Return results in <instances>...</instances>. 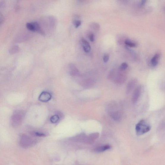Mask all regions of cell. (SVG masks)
<instances>
[{"label": "cell", "mask_w": 165, "mask_h": 165, "mask_svg": "<svg viewBox=\"0 0 165 165\" xmlns=\"http://www.w3.org/2000/svg\"><path fill=\"white\" fill-rule=\"evenodd\" d=\"M19 50V47L18 46H14L10 49L9 53L14 54L17 53Z\"/></svg>", "instance_id": "cell-18"}, {"label": "cell", "mask_w": 165, "mask_h": 165, "mask_svg": "<svg viewBox=\"0 0 165 165\" xmlns=\"http://www.w3.org/2000/svg\"><path fill=\"white\" fill-rule=\"evenodd\" d=\"M32 134V135L36 137H44L46 136L45 134L38 132H33Z\"/></svg>", "instance_id": "cell-21"}, {"label": "cell", "mask_w": 165, "mask_h": 165, "mask_svg": "<svg viewBox=\"0 0 165 165\" xmlns=\"http://www.w3.org/2000/svg\"><path fill=\"white\" fill-rule=\"evenodd\" d=\"M81 43L82 48L86 53H88L91 50V47L88 41L84 38L81 40Z\"/></svg>", "instance_id": "cell-13"}, {"label": "cell", "mask_w": 165, "mask_h": 165, "mask_svg": "<svg viewBox=\"0 0 165 165\" xmlns=\"http://www.w3.org/2000/svg\"><path fill=\"white\" fill-rule=\"evenodd\" d=\"M137 82V80L136 79H134L128 82L126 88V92L127 94H129L132 91L136 85Z\"/></svg>", "instance_id": "cell-11"}, {"label": "cell", "mask_w": 165, "mask_h": 165, "mask_svg": "<svg viewBox=\"0 0 165 165\" xmlns=\"http://www.w3.org/2000/svg\"><path fill=\"white\" fill-rule=\"evenodd\" d=\"M89 39L92 42H93L95 40V36L92 33H90L88 35Z\"/></svg>", "instance_id": "cell-24"}, {"label": "cell", "mask_w": 165, "mask_h": 165, "mask_svg": "<svg viewBox=\"0 0 165 165\" xmlns=\"http://www.w3.org/2000/svg\"><path fill=\"white\" fill-rule=\"evenodd\" d=\"M88 136L84 133H81L72 138V140L74 141L86 144Z\"/></svg>", "instance_id": "cell-9"}, {"label": "cell", "mask_w": 165, "mask_h": 165, "mask_svg": "<svg viewBox=\"0 0 165 165\" xmlns=\"http://www.w3.org/2000/svg\"><path fill=\"white\" fill-rule=\"evenodd\" d=\"M23 111L17 110L15 111L12 116V121L13 126H18L20 124L24 117Z\"/></svg>", "instance_id": "cell-3"}, {"label": "cell", "mask_w": 165, "mask_h": 165, "mask_svg": "<svg viewBox=\"0 0 165 165\" xmlns=\"http://www.w3.org/2000/svg\"><path fill=\"white\" fill-rule=\"evenodd\" d=\"M111 148V146L109 145H104L96 148L93 151L96 153H102L110 149Z\"/></svg>", "instance_id": "cell-14"}, {"label": "cell", "mask_w": 165, "mask_h": 165, "mask_svg": "<svg viewBox=\"0 0 165 165\" xmlns=\"http://www.w3.org/2000/svg\"><path fill=\"white\" fill-rule=\"evenodd\" d=\"M51 95L49 92L43 91L39 95V100L41 102H46L49 101L51 99Z\"/></svg>", "instance_id": "cell-8"}, {"label": "cell", "mask_w": 165, "mask_h": 165, "mask_svg": "<svg viewBox=\"0 0 165 165\" xmlns=\"http://www.w3.org/2000/svg\"><path fill=\"white\" fill-rule=\"evenodd\" d=\"M125 43L127 46L131 47H136L137 46V44L135 42L128 39L125 40Z\"/></svg>", "instance_id": "cell-17"}, {"label": "cell", "mask_w": 165, "mask_h": 165, "mask_svg": "<svg viewBox=\"0 0 165 165\" xmlns=\"http://www.w3.org/2000/svg\"><path fill=\"white\" fill-rule=\"evenodd\" d=\"M120 72H116L115 74V71L114 74V76L112 80L115 82L116 83L118 84H122L124 82L126 79V76L124 73L121 72L122 71Z\"/></svg>", "instance_id": "cell-6"}, {"label": "cell", "mask_w": 165, "mask_h": 165, "mask_svg": "<svg viewBox=\"0 0 165 165\" xmlns=\"http://www.w3.org/2000/svg\"><path fill=\"white\" fill-rule=\"evenodd\" d=\"M73 24L76 28L79 27L81 24V22L79 20H75L74 21Z\"/></svg>", "instance_id": "cell-22"}, {"label": "cell", "mask_w": 165, "mask_h": 165, "mask_svg": "<svg viewBox=\"0 0 165 165\" xmlns=\"http://www.w3.org/2000/svg\"><path fill=\"white\" fill-rule=\"evenodd\" d=\"M142 86L138 85L135 89L132 95V100L134 104L136 103L139 100L142 93Z\"/></svg>", "instance_id": "cell-7"}, {"label": "cell", "mask_w": 165, "mask_h": 165, "mask_svg": "<svg viewBox=\"0 0 165 165\" xmlns=\"http://www.w3.org/2000/svg\"><path fill=\"white\" fill-rule=\"evenodd\" d=\"M128 67V65L126 63H123L119 67V70L121 71H123L126 70Z\"/></svg>", "instance_id": "cell-20"}, {"label": "cell", "mask_w": 165, "mask_h": 165, "mask_svg": "<svg viewBox=\"0 0 165 165\" xmlns=\"http://www.w3.org/2000/svg\"><path fill=\"white\" fill-rule=\"evenodd\" d=\"M109 55L108 54H105L103 56V61L104 63H106L109 59Z\"/></svg>", "instance_id": "cell-23"}, {"label": "cell", "mask_w": 165, "mask_h": 165, "mask_svg": "<svg viewBox=\"0 0 165 165\" xmlns=\"http://www.w3.org/2000/svg\"><path fill=\"white\" fill-rule=\"evenodd\" d=\"M59 119L58 115H55L52 116L50 118V121L52 123H55L58 122Z\"/></svg>", "instance_id": "cell-19"}, {"label": "cell", "mask_w": 165, "mask_h": 165, "mask_svg": "<svg viewBox=\"0 0 165 165\" xmlns=\"http://www.w3.org/2000/svg\"><path fill=\"white\" fill-rule=\"evenodd\" d=\"M99 136L98 133H92L88 136L87 144H92L93 142L98 138Z\"/></svg>", "instance_id": "cell-12"}, {"label": "cell", "mask_w": 165, "mask_h": 165, "mask_svg": "<svg viewBox=\"0 0 165 165\" xmlns=\"http://www.w3.org/2000/svg\"><path fill=\"white\" fill-rule=\"evenodd\" d=\"M92 27L93 29L95 30H97L99 29L100 28L99 26L97 24L93 23L92 25Z\"/></svg>", "instance_id": "cell-25"}, {"label": "cell", "mask_w": 165, "mask_h": 165, "mask_svg": "<svg viewBox=\"0 0 165 165\" xmlns=\"http://www.w3.org/2000/svg\"><path fill=\"white\" fill-rule=\"evenodd\" d=\"M69 74L72 76H76L80 74L79 71L73 64L71 63L69 66Z\"/></svg>", "instance_id": "cell-10"}, {"label": "cell", "mask_w": 165, "mask_h": 165, "mask_svg": "<svg viewBox=\"0 0 165 165\" xmlns=\"http://www.w3.org/2000/svg\"><path fill=\"white\" fill-rule=\"evenodd\" d=\"M158 132L160 137H165V121L161 123L158 129Z\"/></svg>", "instance_id": "cell-15"}, {"label": "cell", "mask_w": 165, "mask_h": 165, "mask_svg": "<svg viewBox=\"0 0 165 165\" xmlns=\"http://www.w3.org/2000/svg\"><path fill=\"white\" fill-rule=\"evenodd\" d=\"M160 56V54L158 53L156 54L153 56L151 61L152 66L155 67L158 65Z\"/></svg>", "instance_id": "cell-16"}, {"label": "cell", "mask_w": 165, "mask_h": 165, "mask_svg": "<svg viewBox=\"0 0 165 165\" xmlns=\"http://www.w3.org/2000/svg\"><path fill=\"white\" fill-rule=\"evenodd\" d=\"M151 129L149 124L144 120H141L136 125V132L137 135L140 136L149 132Z\"/></svg>", "instance_id": "cell-1"}, {"label": "cell", "mask_w": 165, "mask_h": 165, "mask_svg": "<svg viewBox=\"0 0 165 165\" xmlns=\"http://www.w3.org/2000/svg\"><path fill=\"white\" fill-rule=\"evenodd\" d=\"M110 110L108 111V114L111 118L116 121H120L122 117V113L121 112L115 109H113V107L109 108Z\"/></svg>", "instance_id": "cell-5"}, {"label": "cell", "mask_w": 165, "mask_h": 165, "mask_svg": "<svg viewBox=\"0 0 165 165\" xmlns=\"http://www.w3.org/2000/svg\"><path fill=\"white\" fill-rule=\"evenodd\" d=\"M26 27L30 31L38 33L43 35L45 34V32L41 28L40 26L37 22H28L26 24Z\"/></svg>", "instance_id": "cell-4"}, {"label": "cell", "mask_w": 165, "mask_h": 165, "mask_svg": "<svg viewBox=\"0 0 165 165\" xmlns=\"http://www.w3.org/2000/svg\"><path fill=\"white\" fill-rule=\"evenodd\" d=\"M36 141L32 137L23 135L20 137V145L24 148H28L36 144Z\"/></svg>", "instance_id": "cell-2"}]
</instances>
